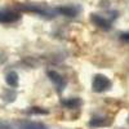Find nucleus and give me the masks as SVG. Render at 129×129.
Wrapping results in <instances>:
<instances>
[{
  "label": "nucleus",
  "mask_w": 129,
  "mask_h": 129,
  "mask_svg": "<svg viewBox=\"0 0 129 129\" xmlns=\"http://www.w3.org/2000/svg\"><path fill=\"white\" fill-rule=\"evenodd\" d=\"M17 8L19 10H22V12L34 13L44 18H53L56 14H58L56 8H50L44 4H18Z\"/></svg>",
  "instance_id": "obj_1"
},
{
  "label": "nucleus",
  "mask_w": 129,
  "mask_h": 129,
  "mask_svg": "<svg viewBox=\"0 0 129 129\" xmlns=\"http://www.w3.org/2000/svg\"><path fill=\"white\" fill-rule=\"evenodd\" d=\"M5 81H7V84L9 85V87H17L18 85V75H17V72H14V71L8 72L7 76H5Z\"/></svg>",
  "instance_id": "obj_7"
},
{
  "label": "nucleus",
  "mask_w": 129,
  "mask_h": 129,
  "mask_svg": "<svg viewBox=\"0 0 129 129\" xmlns=\"http://www.w3.org/2000/svg\"><path fill=\"white\" fill-rule=\"evenodd\" d=\"M48 76H49V79L53 81V84L56 85L57 90L61 93V92L64 89V87H66V80H64L61 75H59L58 72H56V71H48Z\"/></svg>",
  "instance_id": "obj_6"
},
{
  "label": "nucleus",
  "mask_w": 129,
  "mask_h": 129,
  "mask_svg": "<svg viewBox=\"0 0 129 129\" xmlns=\"http://www.w3.org/2000/svg\"><path fill=\"white\" fill-rule=\"evenodd\" d=\"M121 39L129 41V32H126V34H123V35H121Z\"/></svg>",
  "instance_id": "obj_11"
},
{
  "label": "nucleus",
  "mask_w": 129,
  "mask_h": 129,
  "mask_svg": "<svg viewBox=\"0 0 129 129\" xmlns=\"http://www.w3.org/2000/svg\"><path fill=\"white\" fill-rule=\"evenodd\" d=\"M92 22L100 28H103V30H110L111 28V19L106 18L103 16H100V14H92L90 17Z\"/></svg>",
  "instance_id": "obj_5"
},
{
  "label": "nucleus",
  "mask_w": 129,
  "mask_h": 129,
  "mask_svg": "<svg viewBox=\"0 0 129 129\" xmlns=\"http://www.w3.org/2000/svg\"><path fill=\"white\" fill-rule=\"evenodd\" d=\"M22 128L23 129H47L44 124L38 123V121H25L22 123Z\"/></svg>",
  "instance_id": "obj_8"
},
{
  "label": "nucleus",
  "mask_w": 129,
  "mask_h": 129,
  "mask_svg": "<svg viewBox=\"0 0 129 129\" xmlns=\"http://www.w3.org/2000/svg\"><path fill=\"white\" fill-rule=\"evenodd\" d=\"M34 110H31V112H34V114H47L45 110H39L38 107H32Z\"/></svg>",
  "instance_id": "obj_10"
},
{
  "label": "nucleus",
  "mask_w": 129,
  "mask_h": 129,
  "mask_svg": "<svg viewBox=\"0 0 129 129\" xmlns=\"http://www.w3.org/2000/svg\"><path fill=\"white\" fill-rule=\"evenodd\" d=\"M62 105L67 109H76V107L80 105V101L78 98H69V100H63Z\"/></svg>",
  "instance_id": "obj_9"
},
{
  "label": "nucleus",
  "mask_w": 129,
  "mask_h": 129,
  "mask_svg": "<svg viewBox=\"0 0 129 129\" xmlns=\"http://www.w3.org/2000/svg\"><path fill=\"white\" fill-rule=\"evenodd\" d=\"M111 87V81L109 80V78H106L105 75H95L93 83H92V88L94 92L97 93H101L105 92Z\"/></svg>",
  "instance_id": "obj_2"
},
{
  "label": "nucleus",
  "mask_w": 129,
  "mask_h": 129,
  "mask_svg": "<svg viewBox=\"0 0 129 129\" xmlns=\"http://www.w3.org/2000/svg\"><path fill=\"white\" fill-rule=\"evenodd\" d=\"M57 13L64 16V17H76L80 13V7L78 5H61L57 7Z\"/></svg>",
  "instance_id": "obj_4"
},
{
  "label": "nucleus",
  "mask_w": 129,
  "mask_h": 129,
  "mask_svg": "<svg viewBox=\"0 0 129 129\" xmlns=\"http://www.w3.org/2000/svg\"><path fill=\"white\" fill-rule=\"evenodd\" d=\"M21 18V13L13 9H0V23H14Z\"/></svg>",
  "instance_id": "obj_3"
}]
</instances>
